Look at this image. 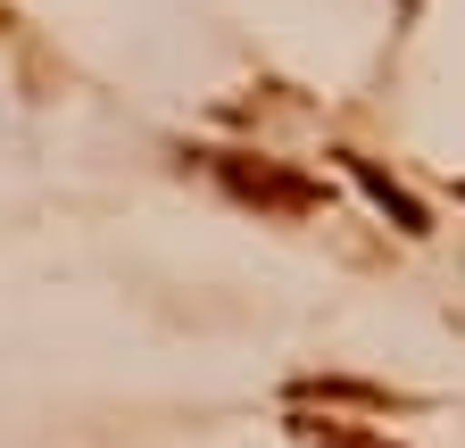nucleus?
I'll return each mask as SVG.
<instances>
[{"mask_svg":"<svg viewBox=\"0 0 465 448\" xmlns=\"http://www.w3.org/2000/svg\"><path fill=\"white\" fill-rule=\"evenodd\" d=\"M349 175H358V183L374 191V208H391V216H399V233H424V208H416V200H407V191H399L391 175H374V166H366V158H349Z\"/></svg>","mask_w":465,"mask_h":448,"instance_id":"f03ea898","label":"nucleus"},{"mask_svg":"<svg viewBox=\"0 0 465 448\" xmlns=\"http://www.w3.org/2000/svg\"><path fill=\"white\" fill-rule=\"evenodd\" d=\"M224 183H232V191H250V200H274V208H308V200H316L308 183L274 175V166H242V158H224Z\"/></svg>","mask_w":465,"mask_h":448,"instance_id":"f257e3e1","label":"nucleus"}]
</instances>
